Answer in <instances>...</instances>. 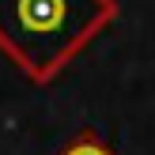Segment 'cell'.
Returning a JSON list of instances; mask_svg holds the SVG:
<instances>
[{
	"mask_svg": "<svg viewBox=\"0 0 155 155\" xmlns=\"http://www.w3.org/2000/svg\"><path fill=\"white\" fill-rule=\"evenodd\" d=\"M114 19L117 0H0V57L45 87Z\"/></svg>",
	"mask_w": 155,
	"mask_h": 155,
	"instance_id": "1",
	"label": "cell"
},
{
	"mask_svg": "<svg viewBox=\"0 0 155 155\" xmlns=\"http://www.w3.org/2000/svg\"><path fill=\"white\" fill-rule=\"evenodd\" d=\"M57 155H117L110 148V140H106L102 133H95V129H80L76 136H68L64 148Z\"/></svg>",
	"mask_w": 155,
	"mask_h": 155,
	"instance_id": "2",
	"label": "cell"
}]
</instances>
